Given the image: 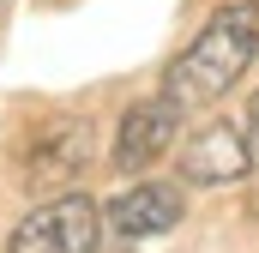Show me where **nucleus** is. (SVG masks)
I'll list each match as a JSON object with an SVG mask.
<instances>
[{"mask_svg": "<svg viewBox=\"0 0 259 253\" xmlns=\"http://www.w3.org/2000/svg\"><path fill=\"white\" fill-rule=\"evenodd\" d=\"M259 55V0H235L223 6L205 30L193 36V49L169 66L163 97L187 115V109H211L217 97H229V85L253 66Z\"/></svg>", "mask_w": 259, "mask_h": 253, "instance_id": "nucleus-1", "label": "nucleus"}, {"mask_svg": "<svg viewBox=\"0 0 259 253\" xmlns=\"http://www.w3.org/2000/svg\"><path fill=\"white\" fill-rule=\"evenodd\" d=\"M103 205L84 193H61L36 211L18 217V229L6 235V253H97L103 241Z\"/></svg>", "mask_w": 259, "mask_h": 253, "instance_id": "nucleus-2", "label": "nucleus"}, {"mask_svg": "<svg viewBox=\"0 0 259 253\" xmlns=\"http://www.w3.org/2000/svg\"><path fill=\"white\" fill-rule=\"evenodd\" d=\"M247 163H253V139H247L241 126H229V121L199 126L193 139L181 145V181H193V187L241 181V175H247Z\"/></svg>", "mask_w": 259, "mask_h": 253, "instance_id": "nucleus-3", "label": "nucleus"}, {"mask_svg": "<svg viewBox=\"0 0 259 253\" xmlns=\"http://www.w3.org/2000/svg\"><path fill=\"white\" fill-rule=\"evenodd\" d=\"M175 126H181V109H175L169 97L133 103L127 115H121V133H115V169H121V175L151 169V163L175 145Z\"/></svg>", "mask_w": 259, "mask_h": 253, "instance_id": "nucleus-4", "label": "nucleus"}, {"mask_svg": "<svg viewBox=\"0 0 259 253\" xmlns=\"http://www.w3.org/2000/svg\"><path fill=\"white\" fill-rule=\"evenodd\" d=\"M103 223L127 241H151V235H169L181 223V187L169 181H145V187H127L103 205Z\"/></svg>", "mask_w": 259, "mask_h": 253, "instance_id": "nucleus-5", "label": "nucleus"}, {"mask_svg": "<svg viewBox=\"0 0 259 253\" xmlns=\"http://www.w3.org/2000/svg\"><path fill=\"white\" fill-rule=\"evenodd\" d=\"M247 139H253V151H259V97H253V109H247Z\"/></svg>", "mask_w": 259, "mask_h": 253, "instance_id": "nucleus-6", "label": "nucleus"}]
</instances>
